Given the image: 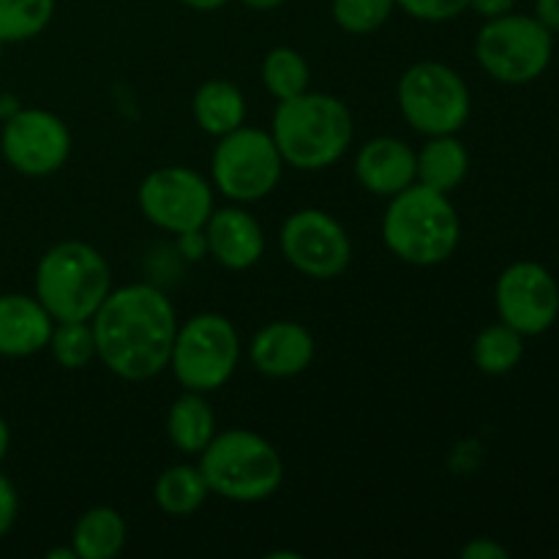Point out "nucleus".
Masks as SVG:
<instances>
[{"instance_id": "f257e3e1", "label": "nucleus", "mask_w": 559, "mask_h": 559, "mask_svg": "<svg viewBox=\"0 0 559 559\" xmlns=\"http://www.w3.org/2000/svg\"><path fill=\"white\" fill-rule=\"evenodd\" d=\"M96 358L126 382H147L169 369L178 314L153 284L109 289L91 320Z\"/></svg>"}, {"instance_id": "f03ea898", "label": "nucleus", "mask_w": 559, "mask_h": 559, "mask_svg": "<svg viewBox=\"0 0 559 559\" xmlns=\"http://www.w3.org/2000/svg\"><path fill=\"white\" fill-rule=\"evenodd\" d=\"M271 136L287 167L320 173L344 158L353 145V112L331 93L306 91L276 104Z\"/></svg>"}, {"instance_id": "7ed1b4c3", "label": "nucleus", "mask_w": 559, "mask_h": 559, "mask_svg": "<svg viewBox=\"0 0 559 559\" xmlns=\"http://www.w3.org/2000/svg\"><path fill=\"white\" fill-rule=\"evenodd\" d=\"M382 240L396 260L435 267L451 260L462 240V218L451 194L413 183L391 197L382 216Z\"/></svg>"}, {"instance_id": "20e7f679", "label": "nucleus", "mask_w": 559, "mask_h": 559, "mask_svg": "<svg viewBox=\"0 0 559 559\" xmlns=\"http://www.w3.org/2000/svg\"><path fill=\"white\" fill-rule=\"evenodd\" d=\"M197 467L202 469L211 495L238 506L265 502L282 489L284 459L273 442L249 429L216 431Z\"/></svg>"}, {"instance_id": "39448f33", "label": "nucleus", "mask_w": 559, "mask_h": 559, "mask_svg": "<svg viewBox=\"0 0 559 559\" xmlns=\"http://www.w3.org/2000/svg\"><path fill=\"white\" fill-rule=\"evenodd\" d=\"M33 287L55 322H87L112 289V271L96 246L60 240L38 260Z\"/></svg>"}, {"instance_id": "423d86ee", "label": "nucleus", "mask_w": 559, "mask_h": 559, "mask_svg": "<svg viewBox=\"0 0 559 559\" xmlns=\"http://www.w3.org/2000/svg\"><path fill=\"white\" fill-rule=\"evenodd\" d=\"M478 66L500 85H530L540 80L555 58V33L530 14H502L486 20L475 36Z\"/></svg>"}, {"instance_id": "0eeeda50", "label": "nucleus", "mask_w": 559, "mask_h": 559, "mask_svg": "<svg viewBox=\"0 0 559 559\" xmlns=\"http://www.w3.org/2000/svg\"><path fill=\"white\" fill-rule=\"evenodd\" d=\"M238 360L240 333L229 317L202 311L178 325L169 369L183 391H222L233 380Z\"/></svg>"}, {"instance_id": "6e6552de", "label": "nucleus", "mask_w": 559, "mask_h": 559, "mask_svg": "<svg viewBox=\"0 0 559 559\" xmlns=\"http://www.w3.org/2000/svg\"><path fill=\"white\" fill-rule=\"evenodd\" d=\"M396 102L409 129L424 136L459 134L473 112L464 76L440 60L409 66L396 85Z\"/></svg>"}, {"instance_id": "1a4fd4ad", "label": "nucleus", "mask_w": 559, "mask_h": 559, "mask_svg": "<svg viewBox=\"0 0 559 559\" xmlns=\"http://www.w3.org/2000/svg\"><path fill=\"white\" fill-rule=\"evenodd\" d=\"M284 158L273 142L271 131L240 126L218 136L213 147L211 175L213 186L235 205H251L278 189L284 175Z\"/></svg>"}, {"instance_id": "9d476101", "label": "nucleus", "mask_w": 559, "mask_h": 559, "mask_svg": "<svg viewBox=\"0 0 559 559\" xmlns=\"http://www.w3.org/2000/svg\"><path fill=\"white\" fill-rule=\"evenodd\" d=\"M282 254L300 276L314 282L338 278L353 262V240L344 224L320 207H300L278 233Z\"/></svg>"}, {"instance_id": "9b49d317", "label": "nucleus", "mask_w": 559, "mask_h": 559, "mask_svg": "<svg viewBox=\"0 0 559 559\" xmlns=\"http://www.w3.org/2000/svg\"><path fill=\"white\" fill-rule=\"evenodd\" d=\"M140 213L164 233L202 229L213 213V186L191 167H158L145 175L136 191Z\"/></svg>"}, {"instance_id": "f8f14e48", "label": "nucleus", "mask_w": 559, "mask_h": 559, "mask_svg": "<svg viewBox=\"0 0 559 559\" xmlns=\"http://www.w3.org/2000/svg\"><path fill=\"white\" fill-rule=\"evenodd\" d=\"M0 156L25 178L60 173L71 156V131L49 109H25L0 126Z\"/></svg>"}, {"instance_id": "ddd939ff", "label": "nucleus", "mask_w": 559, "mask_h": 559, "mask_svg": "<svg viewBox=\"0 0 559 559\" xmlns=\"http://www.w3.org/2000/svg\"><path fill=\"white\" fill-rule=\"evenodd\" d=\"M497 317L524 338L544 336L559 320V284L540 262L519 260L495 284Z\"/></svg>"}, {"instance_id": "4468645a", "label": "nucleus", "mask_w": 559, "mask_h": 559, "mask_svg": "<svg viewBox=\"0 0 559 559\" xmlns=\"http://www.w3.org/2000/svg\"><path fill=\"white\" fill-rule=\"evenodd\" d=\"M317 342L306 325L295 320H273L249 342V360L262 377L289 380L314 364Z\"/></svg>"}, {"instance_id": "2eb2a0df", "label": "nucleus", "mask_w": 559, "mask_h": 559, "mask_svg": "<svg viewBox=\"0 0 559 559\" xmlns=\"http://www.w3.org/2000/svg\"><path fill=\"white\" fill-rule=\"evenodd\" d=\"M207 257L227 271H249L265 254V233L262 224L246 205L213 207L205 222Z\"/></svg>"}, {"instance_id": "dca6fc26", "label": "nucleus", "mask_w": 559, "mask_h": 559, "mask_svg": "<svg viewBox=\"0 0 559 559\" xmlns=\"http://www.w3.org/2000/svg\"><path fill=\"white\" fill-rule=\"evenodd\" d=\"M355 180L369 194L391 200L418 180L415 151L399 136H374L355 156Z\"/></svg>"}, {"instance_id": "f3484780", "label": "nucleus", "mask_w": 559, "mask_h": 559, "mask_svg": "<svg viewBox=\"0 0 559 559\" xmlns=\"http://www.w3.org/2000/svg\"><path fill=\"white\" fill-rule=\"evenodd\" d=\"M55 320L36 295H0V355L31 358L47 349Z\"/></svg>"}, {"instance_id": "a211bd4d", "label": "nucleus", "mask_w": 559, "mask_h": 559, "mask_svg": "<svg viewBox=\"0 0 559 559\" xmlns=\"http://www.w3.org/2000/svg\"><path fill=\"white\" fill-rule=\"evenodd\" d=\"M418 180L415 183L453 194L469 173V153L456 134L426 136V145L415 151Z\"/></svg>"}, {"instance_id": "6ab92c4d", "label": "nucleus", "mask_w": 559, "mask_h": 559, "mask_svg": "<svg viewBox=\"0 0 559 559\" xmlns=\"http://www.w3.org/2000/svg\"><path fill=\"white\" fill-rule=\"evenodd\" d=\"M246 96L238 85L229 80H207L202 82L191 98V115L194 123L205 134L224 136L229 131L240 129L246 123Z\"/></svg>"}, {"instance_id": "aec40b11", "label": "nucleus", "mask_w": 559, "mask_h": 559, "mask_svg": "<svg viewBox=\"0 0 559 559\" xmlns=\"http://www.w3.org/2000/svg\"><path fill=\"white\" fill-rule=\"evenodd\" d=\"M216 413H213L207 393L183 391L167 413V437L186 456H200L207 442L216 437Z\"/></svg>"}, {"instance_id": "412c9836", "label": "nucleus", "mask_w": 559, "mask_h": 559, "mask_svg": "<svg viewBox=\"0 0 559 559\" xmlns=\"http://www.w3.org/2000/svg\"><path fill=\"white\" fill-rule=\"evenodd\" d=\"M129 527L120 511L109 506H96L82 513L71 533L76 559H115L126 549Z\"/></svg>"}, {"instance_id": "4be33fe9", "label": "nucleus", "mask_w": 559, "mask_h": 559, "mask_svg": "<svg viewBox=\"0 0 559 559\" xmlns=\"http://www.w3.org/2000/svg\"><path fill=\"white\" fill-rule=\"evenodd\" d=\"M207 497H211V489L197 464H173L158 475L153 486V500L158 511L175 519L197 513L205 506Z\"/></svg>"}, {"instance_id": "5701e85b", "label": "nucleus", "mask_w": 559, "mask_h": 559, "mask_svg": "<svg viewBox=\"0 0 559 559\" xmlns=\"http://www.w3.org/2000/svg\"><path fill=\"white\" fill-rule=\"evenodd\" d=\"M524 358V336L519 331H513L506 322H495V325H486L484 331L475 336L473 344V360L484 374L489 377H502L511 374Z\"/></svg>"}, {"instance_id": "b1692460", "label": "nucleus", "mask_w": 559, "mask_h": 559, "mask_svg": "<svg viewBox=\"0 0 559 559\" xmlns=\"http://www.w3.org/2000/svg\"><path fill=\"white\" fill-rule=\"evenodd\" d=\"M262 85L276 102L300 96L311 85V69L304 55L293 47H273L262 58Z\"/></svg>"}, {"instance_id": "393cba45", "label": "nucleus", "mask_w": 559, "mask_h": 559, "mask_svg": "<svg viewBox=\"0 0 559 559\" xmlns=\"http://www.w3.org/2000/svg\"><path fill=\"white\" fill-rule=\"evenodd\" d=\"M52 14L55 0H0V41L22 44L41 36Z\"/></svg>"}, {"instance_id": "a878e982", "label": "nucleus", "mask_w": 559, "mask_h": 559, "mask_svg": "<svg viewBox=\"0 0 559 559\" xmlns=\"http://www.w3.org/2000/svg\"><path fill=\"white\" fill-rule=\"evenodd\" d=\"M47 349L52 353L55 364L60 369L80 371L96 358V338H93V325L87 322H55L52 336H49Z\"/></svg>"}, {"instance_id": "bb28decb", "label": "nucleus", "mask_w": 559, "mask_h": 559, "mask_svg": "<svg viewBox=\"0 0 559 559\" xmlns=\"http://www.w3.org/2000/svg\"><path fill=\"white\" fill-rule=\"evenodd\" d=\"M396 11V0H331L333 22L349 36L377 33Z\"/></svg>"}, {"instance_id": "cd10ccee", "label": "nucleus", "mask_w": 559, "mask_h": 559, "mask_svg": "<svg viewBox=\"0 0 559 559\" xmlns=\"http://www.w3.org/2000/svg\"><path fill=\"white\" fill-rule=\"evenodd\" d=\"M396 9L418 22H451L469 11V0H396Z\"/></svg>"}, {"instance_id": "c85d7f7f", "label": "nucleus", "mask_w": 559, "mask_h": 559, "mask_svg": "<svg viewBox=\"0 0 559 559\" xmlns=\"http://www.w3.org/2000/svg\"><path fill=\"white\" fill-rule=\"evenodd\" d=\"M16 511H20V497H16L14 484L0 473V538H5L14 527Z\"/></svg>"}, {"instance_id": "c756f323", "label": "nucleus", "mask_w": 559, "mask_h": 559, "mask_svg": "<svg viewBox=\"0 0 559 559\" xmlns=\"http://www.w3.org/2000/svg\"><path fill=\"white\" fill-rule=\"evenodd\" d=\"M175 238H178V251L183 260L200 262L207 257L205 229H189V233H180V235H175Z\"/></svg>"}, {"instance_id": "7c9ffc66", "label": "nucleus", "mask_w": 559, "mask_h": 559, "mask_svg": "<svg viewBox=\"0 0 559 559\" xmlns=\"http://www.w3.org/2000/svg\"><path fill=\"white\" fill-rule=\"evenodd\" d=\"M511 551L495 538H475L462 549V559H508Z\"/></svg>"}, {"instance_id": "2f4dec72", "label": "nucleus", "mask_w": 559, "mask_h": 559, "mask_svg": "<svg viewBox=\"0 0 559 559\" xmlns=\"http://www.w3.org/2000/svg\"><path fill=\"white\" fill-rule=\"evenodd\" d=\"M516 3L519 0H469V11H475L484 20H495V16L516 11Z\"/></svg>"}, {"instance_id": "473e14b6", "label": "nucleus", "mask_w": 559, "mask_h": 559, "mask_svg": "<svg viewBox=\"0 0 559 559\" xmlns=\"http://www.w3.org/2000/svg\"><path fill=\"white\" fill-rule=\"evenodd\" d=\"M533 16L546 27V31L559 33V0H535Z\"/></svg>"}, {"instance_id": "72a5a7b5", "label": "nucleus", "mask_w": 559, "mask_h": 559, "mask_svg": "<svg viewBox=\"0 0 559 559\" xmlns=\"http://www.w3.org/2000/svg\"><path fill=\"white\" fill-rule=\"evenodd\" d=\"M180 3L186 5V9H191V11H218V9H224V5H229L233 3V0H180Z\"/></svg>"}, {"instance_id": "f704fd0d", "label": "nucleus", "mask_w": 559, "mask_h": 559, "mask_svg": "<svg viewBox=\"0 0 559 559\" xmlns=\"http://www.w3.org/2000/svg\"><path fill=\"white\" fill-rule=\"evenodd\" d=\"M20 109H22L20 98L9 96V93H5V96H0V120H9L11 115H16Z\"/></svg>"}, {"instance_id": "c9c22d12", "label": "nucleus", "mask_w": 559, "mask_h": 559, "mask_svg": "<svg viewBox=\"0 0 559 559\" xmlns=\"http://www.w3.org/2000/svg\"><path fill=\"white\" fill-rule=\"evenodd\" d=\"M238 3L251 11H273V9H282L287 0H238Z\"/></svg>"}, {"instance_id": "e433bc0d", "label": "nucleus", "mask_w": 559, "mask_h": 559, "mask_svg": "<svg viewBox=\"0 0 559 559\" xmlns=\"http://www.w3.org/2000/svg\"><path fill=\"white\" fill-rule=\"evenodd\" d=\"M9 445H11V431H9V424H5V420L0 418V462H3L5 453H9Z\"/></svg>"}, {"instance_id": "4c0bfd02", "label": "nucleus", "mask_w": 559, "mask_h": 559, "mask_svg": "<svg viewBox=\"0 0 559 559\" xmlns=\"http://www.w3.org/2000/svg\"><path fill=\"white\" fill-rule=\"evenodd\" d=\"M47 559H76V551L74 546H71V549H52L47 555Z\"/></svg>"}, {"instance_id": "58836bf2", "label": "nucleus", "mask_w": 559, "mask_h": 559, "mask_svg": "<svg viewBox=\"0 0 559 559\" xmlns=\"http://www.w3.org/2000/svg\"><path fill=\"white\" fill-rule=\"evenodd\" d=\"M3 47H5V44H3V41H0V52H3Z\"/></svg>"}]
</instances>
